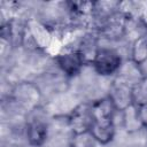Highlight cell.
<instances>
[{
    "instance_id": "1",
    "label": "cell",
    "mask_w": 147,
    "mask_h": 147,
    "mask_svg": "<svg viewBox=\"0 0 147 147\" xmlns=\"http://www.w3.org/2000/svg\"><path fill=\"white\" fill-rule=\"evenodd\" d=\"M121 59L110 49H100L94 57V67L101 75H109L114 72L119 65Z\"/></svg>"
},
{
    "instance_id": "2",
    "label": "cell",
    "mask_w": 147,
    "mask_h": 147,
    "mask_svg": "<svg viewBox=\"0 0 147 147\" xmlns=\"http://www.w3.org/2000/svg\"><path fill=\"white\" fill-rule=\"evenodd\" d=\"M82 60L78 54H67L60 59V64L68 74H75L80 67Z\"/></svg>"
},
{
    "instance_id": "3",
    "label": "cell",
    "mask_w": 147,
    "mask_h": 147,
    "mask_svg": "<svg viewBox=\"0 0 147 147\" xmlns=\"http://www.w3.org/2000/svg\"><path fill=\"white\" fill-rule=\"evenodd\" d=\"M46 134L45 126L40 123H33L29 127V139L31 140L32 144L39 145L44 141Z\"/></svg>"
}]
</instances>
